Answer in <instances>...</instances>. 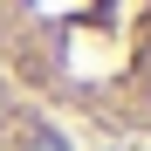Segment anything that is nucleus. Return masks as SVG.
I'll return each mask as SVG.
<instances>
[{"mask_svg": "<svg viewBox=\"0 0 151 151\" xmlns=\"http://www.w3.org/2000/svg\"><path fill=\"white\" fill-rule=\"evenodd\" d=\"M0 69L41 110L151 131V0H0Z\"/></svg>", "mask_w": 151, "mask_h": 151, "instance_id": "1", "label": "nucleus"}, {"mask_svg": "<svg viewBox=\"0 0 151 151\" xmlns=\"http://www.w3.org/2000/svg\"><path fill=\"white\" fill-rule=\"evenodd\" d=\"M0 151H76L69 131L14 83L7 69H0Z\"/></svg>", "mask_w": 151, "mask_h": 151, "instance_id": "2", "label": "nucleus"}]
</instances>
